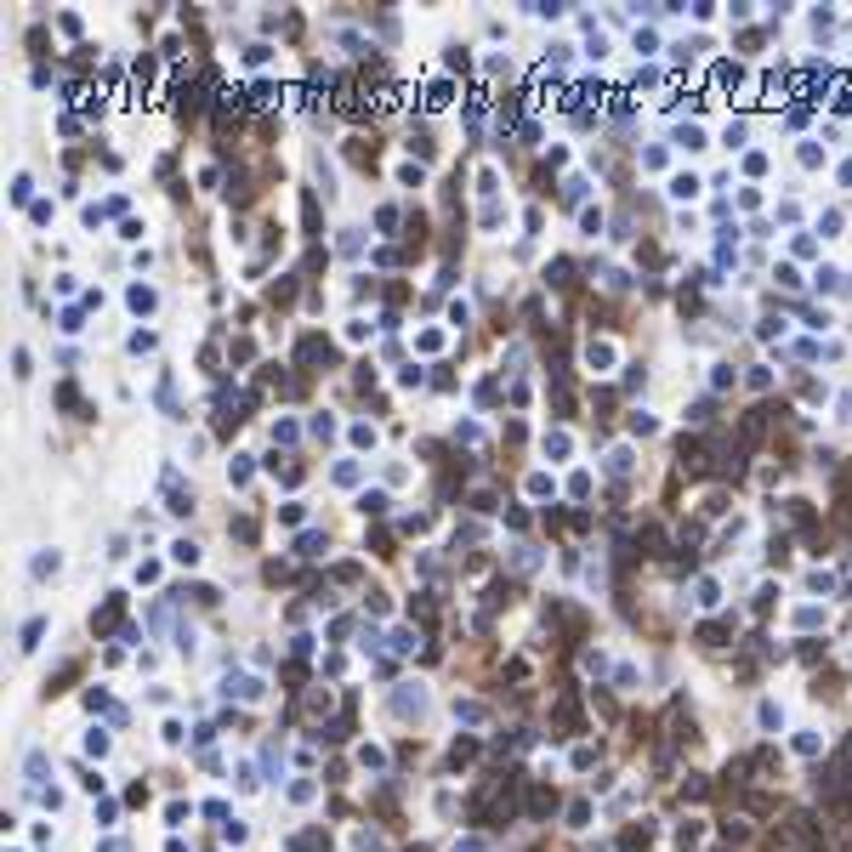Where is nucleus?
Here are the masks:
<instances>
[{
    "instance_id": "nucleus-1",
    "label": "nucleus",
    "mask_w": 852,
    "mask_h": 852,
    "mask_svg": "<svg viewBox=\"0 0 852 852\" xmlns=\"http://www.w3.org/2000/svg\"><path fill=\"white\" fill-rule=\"evenodd\" d=\"M676 460H682V472H688V478H705V472H710V455H705V443H682V449H676Z\"/></svg>"
},
{
    "instance_id": "nucleus-2",
    "label": "nucleus",
    "mask_w": 852,
    "mask_h": 852,
    "mask_svg": "<svg viewBox=\"0 0 852 852\" xmlns=\"http://www.w3.org/2000/svg\"><path fill=\"white\" fill-rule=\"evenodd\" d=\"M295 358H302V364H330L335 347H330L324 335H302V353H295Z\"/></svg>"
},
{
    "instance_id": "nucleus-3",
    "label": "nucleus",
    "mask_w": 852,
    "mask_h": 852,
    "mask_svg": "<svg viewBox=\"0 0 852 852\" xmlns=\"http://www.w3.org/2000/svg\"><path fill=\"white\" fill-rule=\"evenodd\" d=\"M392 710H398V716H420V710H426V693H420V688H398V693H392Z\"/></svg>"
},
{
    "instance_id": "nucleus-4",
    "label": "nucleus",
    "mask_w": 852,
    "mask_h": 852,
    "mask_svg": "<svg viewBox=\"0 0 852 852\" xmlns=\"http://www.w3.org/2000/svg\"><path fill=\"white\" fill-rule=\"evenodd\" d=\"M119 619H125V596H108V603L97 608V619H91V625H97V631H114Z\"/></svg>"
},
{
    "instance_id": "nucleus-5",
    "label": "nucleus",
    "mask_w": 852,
    "mask_h": 852,
    "mask_svg": "<svg viewBox=\"0 0 852 852\" xmlns=\"http://www.w3.org/2000/svg\"><path fill=\"white\" fill-rule=\"evenodd\" d=\"M228 693H239V699H262V682H256V676H228Z\"/></svg>"
},
{
    "instance_id": "nucleus-6",
    "label": "nucleus",
    "mask_w": 852,
    "mask_h": 852,
    "mask_svg": "<svg viewBox=\"0 0 852 852\" xmlns=\"http://www.w3.org/2000/svg\"><path fill=\"white\" fill-rule=\"evenodd\" d=\"M585 364H591V369H608V364H614V347H608V341H591V347H585Z\"/></svg>"
},
{
    "instance_id": "nucleus-7",
    "label": "nucleus",
    "mask_w": 852,
    "mask_h": 852,
    "mask_svg": "<svg viewBox=\"0 0 852 852\" xmlns=\"http://www.w3.org/2000/svg\"><path fill=\"white\" fill-rule=\"evenodd\" d=\"M545 279L557 284V290H568V284H574V262H551V267H545Z\"/></svg>"
},
{
    "instance_id": "nucleus-8",
    "label": "nucleus",
    "mask_w": 852,
    "mask_h": 852,
    "mask_svg": "<svg viewBox=\"0 0 852 852\" xmlns=\"http://www.w3.org/2000/svg\"><path fill=\"white\" fill-rule=\"evenodd\" d=\"M170 557H177L182 568H193V563H199V545H193V540H177V545H170Z\"/></svg>"
},
{
    "instance_id": "nucleus-9",
    "label": "nucleus",
    "mask_w": 852,
    "mask_h": 852,
    "mask_svg": "<svg viewBox=\"0 0 852 852\" xmlns=\"http://www.w3.org/2000/svg\"><path fill=\"white\" fill-rule=\"evenodd\" d=\"M46 773H52V761L40 756V750H29V784H40V779H46Z\"/></svg>"
},
{
    "instance_id": "nucleus-10",
    "label": "nucleus",
    "mask_w": 852,
    "mask_h": 852,
    "mask_svg": "<svg viewBox=\"0 0 852 852\" xmlns=\"http://www.w3.org/2000/svg\"><path fill=\"white\" fill-rule=\"evenodd\" d=\"M295 551H302V557H318V551H324V534H318V529H307V534H302V545H295Z\"/></svg>"
},
{
    "instance_id": "nucleus-11",
    "label": "nucleus",
    "mask_w": 852,
    "mask_h": 852,
    "mask_svg": "<svg viewBox=\"0 0 852 852\" xmlns=\"http://www.w3.org/2000/svg\"><path fill=\"white\" fill-rule=\"evenodd\" d=\"M358 506H364V511H369V517H381V511H387V494H381V489H369V494H364V500H358Z\"/></svg>"
},
{
    "instance_id": "nucleus-12",
    "label": "nucleus",
    "mask_w": 852,
    "mask_h": 852,
    "mask_svg": "<svg viewBox=\"0 0 852 852\" xmlns=\"http://www.w3.org/2000/svg\"><path fill=\"white\" fill-rule=\"evenodd\" d=\"M375 228H381V233H392V228H398V210H392V205H381V210H375Z\"/></svg>"
},
{
    "instance_id": "nucleus-13",
    "label": "nucleus",
    "mask_w": 852,
    "mask_h": 852,
    "mask_svg": "<svg viewBox=\"0 0 852 852\" xmlns=\"http://www.w3.org/2000/svg\"><path fill=\"white\" fill-rule=\"evenodd\" d=\"M170 511H177V517H182V511H193V494H182L177 483H170Z\"/></svg>"
},
{
    "instance_id": "nucleus-14",
    "label": "nucleus",
    "mask_w": 852,
    "mask_h": 852,
    "mask_svg": "<svg viewBox=\"0 0 852 852\" xmlns=\"http://www.w3.org/2000/svg\"><path fill=\"white\" fill-rule=\"evenodd\" d=\"M40 636H46V619H29V625H23V648H34Z\"/></svg>"
},
{
    "instance_id": "nucleus-15",
    "label": "nucleus",
    "mask_w": 852,
    "mask_h": 852,
    "mask_svg": "<svg viewBox=\"0 0 852 852\" xmlns=\"http://www.w3.org/2000/svg\"><path fill=\"white\" fill-rule=\"evenodd\" d=\"M131 307H137V313H148V307H154V290H148V284H137V290H131Z\"/></svg>"
},
{
    "instance_id": "nucleus-16",
    "label": "nucleus",
    "mask_w": 852,
    "mask_h": 852,
    "mask_svg": "<svg viewBox=\"0 0 852 852\" xmlns=\"http://www.w3.org/2000/svg\"><path fill=\"white\" fill-rule=\"evenodd\" d=\"M608 472H614V478H625V472H631V455H625V449H614V455H608Z\"/></svg>"
},
{
    "instance_id": "nucleus-17",
    "label": "nucleus",
    "mask_w": 852,
    "mask_h": 852,
    "mask_svg": "<svg viewBox=\"0 0 852 852\" xmlns=\"http://www.w3.org/2000/svg\"><path fill=\"white\" fill-rule=\"evenodd\" d=\"M529 494H534V500H545V494H551V478H545V472H534V478H529Z\"/></svg>"
},
{
    "instance_id": "nucleus-18",
    "label": "nucleus",
    "mask_w": 852,
    "mask_h": 852,
    "mask_svg": "<svg viewBox=\"0 0 852 852\" xmlns=\"http://www.w3.org/2000/svg\"><path fill=\"white\" fill-rule=\"evenodd\" d=\"M443 103H449V85H443V80H438V85H432V91H426V108H443Z\"/></svg>"
},
{
    "instance_id": "nucleus-19",
    "label": "nucleus",
    "mask_w": 852,
    "mask_h": 852,
    "mask_svg": "<svg viewBox=\"0 0 852 852\" xmlns=\"http://www.w3.org/2000/svg\"><path fill=\"white\" fill-rule=\"evenodd\" d=\"M721 636H728V625H705V631H699V642H705V648H716Z\"/></svg>"
},
{
    "instance_id": "nucleus-20",
    "label": "nucleus",
    "mask_w": 852,
    "mask_h": 852,
    "mask_svg": "<svg viewBox=\"0 0 852 852\" xmlns=\"http://www.w3.org/2000/svg\"><path fill=\"white\" fill-rule=\"evenodd\" d=\"M716 85H739V63H721L716 68Z\"/></svg>"
},
{
    "instance_id": "nucleus-21",
    "label": "nucleus",
    "mask_w": 852,
    "mask_h": 852,
    "mask_svg": "<svg viewBox=\"0 0 852 852\" xmlns=\"http://www.w3.org/2000/svg\"><path fill=\"white\" fill-rule=\"evenodd\" d=\"M545 455H568V438L563 432H545Z\"/></svg>"
},
{
    "instance_id": "nucleus-22",
    "label": "nucleus",
    "mask_w": 852,
    "mask_h": 852,
    "mask_svg": "<svg viewBox=\"0 0 852 852\" xmlns=\"http://www.w3.org/2000/svg\"><path fill=\"white\" fill-rule=\"evenodd\" d=\"M295 852H324V835H318V830H313V835H302V841H295Z\"/></svg>"
},
{
    "instance_id": "nucleus-23",
    "label": "nucleus",
    "mask_w": 852,
    "mask_h": 852,
    "mask_svg": "<svg viewBox=\"0 0 852 852\" xmlns=\"http://www.w3.org/2000/svg\"><path fill=\"white\" fill-rule=\"evenodd\" d=\"M455 852H483V841H455Z\"/></svg>"
}]
</instances>
